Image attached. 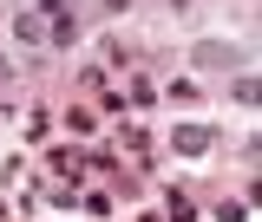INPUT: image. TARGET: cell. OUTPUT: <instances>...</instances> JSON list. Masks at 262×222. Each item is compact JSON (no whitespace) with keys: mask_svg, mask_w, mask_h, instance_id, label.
Wrapping results in <instances>:
<instances>
[{"mask_svg":"<svg viewBox=\"0 0 262 222\" xmlns=\"http://www.w3.org/2000/svg\"><path fill=\"white\" fill-rule=\"evenodd\" d=\"M13 33H20L27 46H39V39H46V20H39V13H20V20H13Z\"/></svg>","mask_w":262,"mask_h":222,"instance_id":"4","label":"cell"},{"mask_svg":"<svg viewBox=\"0 0 262 222\" xmlns=\"http://www.w3.org/2000/svg\"><path fill=\"white\" fill-rule=\"evenodd\" d=\"M105 13H125V0H105Z\"/></svg>","mask_w":262,"mask_h":222,"instance_id":"5","label":"cell"},{"mask_svg":"<svg viewBox=\"0 0 262 222\" xmlns=\"http://www.w3.org/2000/svg\"><path fill=\"white\" fill-rule=\"evenodd\" d=\"M7 72H13V65H7V59H0V79H7Z\"/></svg>","mask_w":262,"mask_h":222,"instance_id":"6","label":"cell"},{"mask_svg":"<svg viewBox=\"0 0 262 222\" xmlns=\"http://www.w3.org/2000/svg\"><path fill=\"white\" fill-rule=\"evenodd\" d=\"M196 59H203V65H236L243 53H236V46H223V39H210V46H196Z\"/></svg>","mask_w":262,"mask_h":222,"instance_id":"3","label":"cell"},{"mask_svg":"<svg viewBox=\"0 0 262 222\" xmlns=\"http://www.w3.org/2000/svg\"><path fill=\"white\" fill-rule=\"evenodd\" d=\"M210 144H216V131H210V125H184V131H177V157H203Z\"/></svg>","mask_w":262,"mask_h":222,"instance_id":"2","label":"cell"},{"mask_svg":"<svg viewBox=\"0 0 262 222\" xmlns=\"http://www.w3.org/2000/svg\"><path fill=\"white\" fill-rule=\"evenodd\" d=\"M39 7H46V39H53V46H72V39H79V27H72L66 0H39Z\"/></svg>","mask_w":262,"mask_h":222,"instance_id":"1","label":"cell"}]
</instances>
